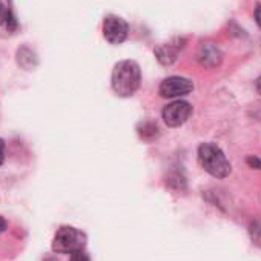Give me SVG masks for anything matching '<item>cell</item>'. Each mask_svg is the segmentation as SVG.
<instances>
[{"mask_svg":"<svg viewBox=\"0 0 261 261\" xmlns=\"http://www.w3.org/2000/svg\"><path fill=\"white\" fill-rule=\"evenodd\" d=\"M4 160H5V143L4 140H0V166H2Z\"/></svg>","mask_w":261,"mask_h":261,"instance_id":"14","label":"cell"},{"mask_svg":"<svg viewBox=\"0 0 261 261\" xmlns=\"http://www.w3.org/2000/svg\"><path fill=\"white\" fill-rule=\"evenodd\" d=\"M127 23L117 16H108L103 20V36L112 45H120L127 37Z\"/></svg>","mask_w":261,"mask_h":261,"instance_id":"4","label":"cell"},{"mask_svg":"<svg viewBox=\"0 0 261 261\" xmlns=\"http://www.w3.org/2000/svg\"><path fill=\"white\" fill-rule=\"evenodd\" d=\"M246 162H247V165H249L250 168H253V169H261V159H258V157H247Z\"/></svg>","mask_w":261,"mask_h":261,"instance_id":"13","label":"cell"},{"mask_svg":"<svg viewBox=\"0 0 261 261\" xmlns=\"http://www.w3.org/2000/svg\"><path fill=\"white\" fill-rule=\"evenodd\" d=\"M5 25L8 31H14L17 28V22L11 13V10L5 5L4 0H0V27Z\"/></svg>","mask_w":261,"mask_h":261,"instance_id":"9","label":"cell"},{"mask_svg":"<svg viewBox=\"0 0 261 261\" xmlns=\"http://www.w3.org/2000/svg\"><path fill=\"white\" fill-rule=\"evenodd\" d=\"M255 20H256L258 27L261 28V5H258V7L255 8Z\"/></svg>","mask_w":261,"mask_h":261,"instance_id":"15","label":"cell"},{"mask_svg":"<svg viewBox=\"0 0 261 261\" xmlns=\"http://www.w3.org/2000/svg\"><path fill=\"white\" fill-rule=\"evenodd\" d=\"M7 226H8V223H7V220L4 218V217H0V233H2L5 229H7Z\"/></svg>","mask_w":261,"mask_h":261,"instance_id":"16","label":"cell"},{"mask_svg":"<svg viewBox=\"0 0 261 261\" xmlns=\"http://www.w3.org/2000/svg\"><path fill=\"white\" fill-rule=\"evenodd\" d=\"M197 62L207 69L217 68L223 62V53L214 43H203L197 51Z\"/></svg>","mask_w":261,"mask_h":261,"instance_id":"7","label":"cell"},{"mask_svg":"<svg viewBox=\"0 0 261 261\" xmlns=\"http://www.w3.org/2000/svg\"><path fill=\"white\" fill-rule=\"evenodd\" d=\"M17 62H19V65L23 66L25 69H31V68H34V66L37 65L36 54H34L30 48H27V46H23L22 49L17 51Z\"/></svg>","mask_w":261,"mask_h":261,"instance_id":"10","label":"cell"},{"mask_svg":"<svg viewBox=\"0 0 261 261\" xmlns=\"http://www.w3.org/2000/svg\"><path fill=\"white\" fill-rule=\"evenodd\" d=\"M140 66L134 60H121L114 66L111 75V86L117 95L130 97L140 88Z\"/></svg>","mask_w":261,"mask_h":261,"instance_id":"1","label":"cell"},{"mask_svg":"<svg viewBox=\"0 0 261 261\" xmlns=\"http://www.w3.org/2000/svg\"><path fill=\"white\" fill-rule=\"evenodd\" d=\"M256 91H258V94L261 95V77L256 80Z\"/></svg>","mask_w":261,"mask_h":261,"instance_id":"17","label":"cell"},{"mask_svg":"<svg viewBox=\"0 0 261 261\" xmlns=\"http://www.w3.org/2000/svg\"><path fill=\"white\" fill-rule=\"evenodd\" d=\"M192 106L188 101H172L163 109V120L169 127H178L181 126L191 115Z\"/></svg>","mask_w":261,"mask_h":261,"instance_id":"5","label":"cell"},{"mask_svg":"<svg viewBox=\"0 0 261 261\" xmlns=\"http://www.w3.org/2000/svg\"><path fill=\"white\" fill-rule=\"evenodd\" d=\"M86 244V235L71 226H63L57 230L53 249L57 253H72L77 250H82Z\"/></svg>","mask_w":261,"mask_h":261,"instance_id":"3","label":"cell"},{"mask_svg":"<svg viewBox=\"0 0 261 261\" xmlns=\"http://www.w3.org/2000/svg\"><path fill=\"white\" fill-rule=\"evenodd\" d=\"M198 162L201 168L215 178H226L230 174V163L224 152L214 143H203L198 148Z\"/></svg>","mask_w":261,"mask_h":261,"instance_id":"2","label":"cell"},{"mask_svg":"<svg viewBox=\"0 0 261 261\" xmlns=\"http://www.w3.org/2000/svg\"><path fill=\"white\" fill-rule=\"evenodd\" d=\"M157 126L155 124H152V123H145V124H142V129H140V136L142 137H145V139H148L149 136L151 137H154V136H157Z\"/></svg>","mask_w":261,"mask_h":261,"instance_id":"11","label":"cell"},{"mask_svg":"<svg viewBox=\"0 0 261 261\" xmlns=\"http://www.w3.org/2000/svg\"><path fill=\"white\" fill-rule=\"evenodd\" d=\"M192 89H194V83L189 79H185V77H169V79L162 82L159 92L165 98H174V97L188 95Z\"/></svg>","mask_w":261,"mask_h":261,"instance_id":"6","label":"cell"},{"mask_svg":"<svg viewBox=\"0 0 261 261\" xmlns=\"http://www.w3.org/2000/svg\"><path fill=\"white\" fill-rule=\"evenodd\" d=\"M183 40H174L171 43H165V45H160L157 49H155V57L157 60L165 65V66H169L172 65L175 60H177V56H178V51L183 48Z\"/></svg>","mask_w":261,"mask_h":261,"instance_id":"8","label":"cell"},{"mask_svg":"<svg viewBox=\"0 0 261 261\" xmlns=\"http://www.w3.org/2000/svg\"><path fill=\"white\" fill-rule=\"evenodd\" d=\"M69 261H91L88 253L82 249V250H77V252H72L71 256H69Z\"/></svg>","mask_w":261,"mask_h":261,"instance_id":"12","label":"cell"}]
</instances>
